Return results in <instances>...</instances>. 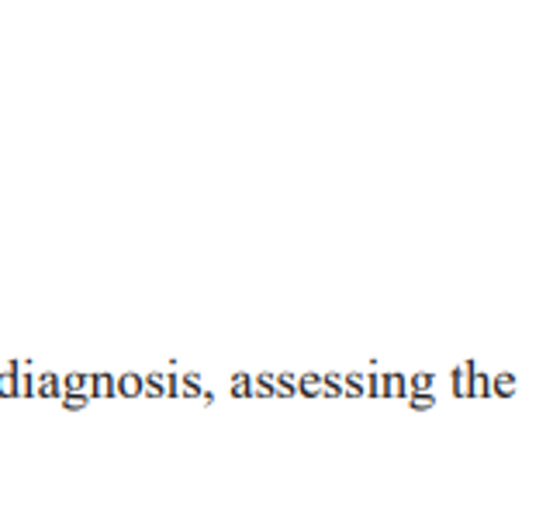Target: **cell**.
Returning <instances> with one entry per match:
<instances>
[{
    "mask_svg": "<svg viewBox=\"0 0 560 512\" xmlns=\"http://www.w3.org/2000/svg\"><path fill=\"white\" fill-rule=\"evenodd\" d=\"M142 395H149V398H177V371L142 374Z\"/></svg>",
    "mask_w": 560,
    "mask_h": 512,
    "instance_id": "1",
    "label": "cell"
},
{
    "mask_svg": "<svg viewBox=\"0 0 560 512\" xmlns=\"http://www.w3.org/2000/svg\"><path fill=\"white\" fill-rule=\"evenodd\" d=\"M198 395H201V374L177 371V398H198Z\"/></svg>",
    "mask_w": 560,
    "mask_h": 512,
    "instance_id": "2",
    "label": "cell"
},
{
    "mask_svg": "<svg viewBox=\"0 0 560 512\" xmlns=\"http://www.w3.org/2000/svg\"><path fill=\"white\" fill-rule=\"evenodd\" d=\"M342 395H347V398H363V395H368V371L342 374Z\"/></svg>",
    "mask_w": 560,
    "mask_h": 512,
    "instance_id": "3",
    "label": "cell"
},
{
    "mask_svg": "<svg viewBox=\"0 0 560 512\" xmlns=\"http://www.w3.org/2000/svg\"><path fill=\"white\" fill-rule=\"evenodd\" d=\"M115 388H118L121 398H139L142 395V374H118Z\"/></svg>",
    "mask_w": 560,
    "mask_h": 512,
    "instance_id": "4",
    "label": "cell"
},
{
    "mask_svg": "<svg viewBox=\"0 0 560 512\" xmlns=\"http://www.w3.org/2000/svg\"><path fill=\"white\" fill-rule=\"evenodd\" d=\"M408 395V377L392 371V374H384V398H405Z\"/></svg>",
    "mask_w": 560,
    "mask_h": 512,
    "instance_id": "5",
    "label": "cell"
},
{
    "mask_svg": "<svg viewBox=\"0 0 560 512\" xmlns=\"http://www.w3.org/2000/svg\"><path fill=\"white\" fill-rule=\"evenodd\" d=\"M298 395V374H273V398H291Z\"/></svg>",
    "mask_w": 560,
    "mask_h": 512,
    "instance_id": "6",
    "label": "cell"
},
{
    "mask_svg": "<svg viewBox=\"0 0 560 512\" xmlns=\"http://www.w3.org/2000/svg\"><path fill=\"white\" fill-rule=\"evenodd\" d=\"M470 398H491V374L478 368L470 371Z\"/></svg>",
    "mask_w": 560,
    "mask_h": 512,
    "instance_id": "7",
    "label": "cell"
},
{
    "mask_svg": "<svg viewBox=\"0 0 560 512\" xmlns=\"http://www.w3.org/2000/svg\"><path fill=\"white\" fill-rule=\"evenodd\" d=\"M91 395H97V398H112V395H118L115 377H112V374H91Z\"/></svg>",
    "mask_w": 560,
    "mask_h": 512,
    "instance_id": "8",
    "label": "cell"
},
{
    "mask_svg": "<svg viewBox=\"0 0 560 512\" xmlns=\"http://www.w3.org/2000/svg\"><path fill=\"white\" fill-rule=\"evenodd\" d=\"M491 395H499V398H512V395H515V374H509V371L494 374V377H491Z\"/></svg>",
    "mask_w": 560,
    "mask_h": 512,
    "instance_id": "9",
    "label": "cell"
},
{
    "mask_svg": "<svg viewBox=\"0 0 560 512\" xmlns=\"http://www.w3.org/2000/svg\"><path fill=\"white\" fill-rule=\"evenodd\" d=\"M298 395L318 398L322 395V374H298Z\"/></svg>",
    "mask_w": 560,
    "mask_h": 512,
    "instance_id": "10",
    "label": "cell"
},
{
    "mask_svg": "<svg viewBox=\"0 0 560 512\" xmlns=\"http://www.w3.org/2000/svg\"><path fill=\"white\" fill-rule=\"evenodd\" d=\"M405 398H408V409H412V412H429L436 405L433 392H408Z\"/></svg>",
    "mask_w": 560,
    "mask_h": 512,
    "instance_id": "11",
    "label": "cell"
},
{
    "mask_svg": "<svg viewBox=\"0 0 560 512\" xmlns=\"http://www.w3.org/2000/svg\"><path fill=\"white\" fill-rule=\"evenodd\" d=\"M342 395V374H322V398Z\"/></svg>",
    "mask_w": 560,
    "mask_h": 512,
    "instance_id": "12",
    "label": "cell"
},
{
    "mask_svg": "<svg viewBox=\"0 0 560 512\" xmlns=\"http://www.w3.org/2000/svg\"><path fill=\"white\" fill-rule=\"evenodd\" d=\"M249 392H253V374H232V395L249 398Z\"/></svg>",
    "mask_w": 560,
    "mask_h": 512,
    "instance_id": "13",
    "label": "cell"
},
{
    "mask_svg": "<svg viewBox=\"0 0 560 512\" xmlns=\"http://www.w3.org/2000/svg\"><path fill=\"white\" fill-rule=\"evenodd\" d=\"M433 384H436L433 374L419 371V374H412V381H408V392H433Z\"/></svg>",
    "mask_w": 560,
    "mask_h": 512,
    "instance_id": "14",
    "label": "cell"
},
{
    "mask_svg": "<svg viewBox=\"0 0 560 512\" xmlns=\"http://www.w3.org/2000/svg\"><path fill=\"white\" fill-rule=\"evenodd\" d=\"M67 392L91 395V374H70V377H67Z\"/></svg>",
    "mask_w": 560,
    "mask_h": 512,
    "instance_id": "15",
    "label": "cell"
},
{
    "mask_svg": "<svg viewBox=\"0 0 560 512\" xmlns=\"http://www.w3.org/2000/svg\"><path fill=\"white\" fill-rule=\"evenodd\" d=\"M368 395L384 398V374H377V371H371V374H368Z\"/></svg>",
    "mask_w": 560,
    "mask_h": 512,
    "instance_id": "16",
    "label": "cell"
},
{
    "mask_svg": "<svg viewBox=\"0 0 560 512\" xmlns=\"http://www.w3.org/2000/svg\"><path fill=\"white\" fill-rule=\"evenodd\" d=\"M88 398H91V395H80V392H67V402H62V405H67V409H70V412H77V409H83V405H88Z\"/></svg>",
    "mask_w": 560,
    "mask_h": 512,
    "instance_id": "17",
    "label": "cell"
},
{
    "mask_svg": "<svg viewBox=\"0 0 560 512\" xmlns=\"http://www.w3.org/2000/svg\"><path fill=\"white\" fill-rule=\"evenodd\" d=\"M42 392H46V395H56V392H59V381H56V377H46V381H42Z\"/></svg>",
    "mask_w": 560,
    "mask_h": 512,
    "instance_id": "18",
    "label": "cell"
},
{
    "mask_svg": "<svg viewBox=\"0 0 560 512\" xmlns=\"http://www.w3.org/2000/svg\"><path fill=\"white\" fill-rule=\"evenodd\" d=\"M0 392H4V395H11V392H14V381H11V374L0 377Z\"/></svg>",
    "mask_w": 560,
    "mask_h": 512,
    "instance_id": "19",
    "label": "cell"
}]
</instances>
